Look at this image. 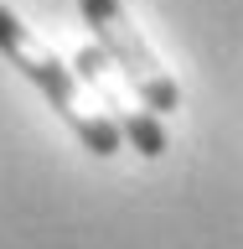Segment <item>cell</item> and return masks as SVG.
<instances>
[{
  "mask_svg": "<svg viewBox=\"0 0 243 249\" xmlns=\"http://www.w3.org/2000/svg\"><path fill=\"white\" fill-rule=\"evenodd\" d=\"M0 52L11 57V68H21V73L52 99V109L67 120V130H73L93 156H114L124 145L119 130H114V124L98 114V104L83 93V83L73 78V68H67V62H62L57 52H52V47L11 11V5H0Z\"/></svg>",
  "mask_w": 243,
  "mask_h": 249,
  "instance_id": "6da1fadb",
  "label": "cell"
},
{
  "mask_svg": "<svg viewBox=\"0 0 243 249\" xmlns=\"http://www.w3.org/2000/svg\"><path fill=\"white\" fill-rule=\"evenodd\" d=\"M78 11H83V21H88V31H93V47L109 57V68L130 83V93L150 109L155 120L181 109V83L161 68L155 47L145 42V31L130 21L124 0H78Z\"/></svg>",
  "mask_w": 243,
  "mask_h": 249,
  "instance_id": "7a4b0ae2",
  "label": "cell"
},
{
  "mask_svg": "<svg viewBox=\"0 0 243 249\" xmlns=\"http://www.w3.org/2000/svg\"><path fill=\"white\" fill-rule=\"evenodd\" d=\"M73 78L83 83V93H88L93 104H98V114L119 130V140H130V145H135L140 156H150V161H155V156H166V124H161L150 109L130 93V83L109 68V57L93 42L73 57Z\"/></svg>",
  "mask_w": 243,
  "mask_h": 249,
  "instance_id": "3957f363",
  "label": "cell"
}]
</instances>
